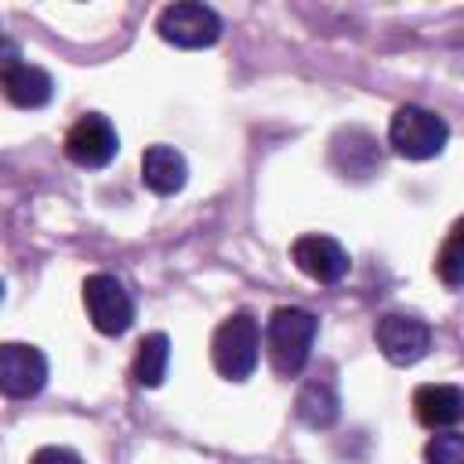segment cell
<instances>
[{"mask_svg":"<svg viewBox=\"0 0 464 464\" xmlns=\"http://www.w3.org/2000/svg\"><path fill=\"white\" fill-rule=\"evenodd\" d=\"M319 334V319L308 308H276L268 319V355L279 377H297L312 355V341Z\"/></svg>","mask_w":464,"mask_h":464,"instance_id":"6da1fadb","label":"cell"},{"mask_svg":"<svg viewBox=\"0 0 464 464\" xmlns=\"http://www.w3.org/2000/svg\"><path fill=\"white\" fill-rule=\"evenodd\" d=\"M257 348H261V330L250 312H232L210 341V359L214 370L225 381H246L257 366Z\"/></svg>","mask_w":464,"mask_h":464,"instance_id":"7a4b0ae2","label":"cell"},{"mask_svg":"<svg viewBox=\"0 0 464 464\" xmlns=\"http://www.w3.org/2000/svg\"><path fill=\"white\" fill-rule=\"evenodd\" d=\"M388 141L399 156L406 160H431L446 149L450 141V127L439 112L420 109V105H402L395 109L392 123H388Z\"/></svg>","mask_w":464,"mask_h":464,"instance_id":"3957f363","label":"cell"},{"mask_svg":"<svg viewBox=\"0 0 464 464\" xmlns=\"http://www.w3.org/2000/svg\"><path fill=\"white\" fill-rule=\"evenodd\" d=\"M83 308L91 315V326L105 337H120L134 323V301L127 286L109 272H94L83 279Z\"/></svg>","mask_w":464,"mask_h":464,"instance_id":"277c9868","label":"cell"},{"mask_svg":"<svg viewBox=\"0 0 464 464\" xmlns=\"http://www.w3.org/2000/svg\"><path fill=\"white\" fill-rule=\"evenodd\" d=\"M156 29H160V36H163L167 44L185 47V51H196V47L218 44V36H221V18H218L214 7H207V4L185 0V4L163 7L160 18H156Z\"/></svg>","mask_w":464,"mask_h":464,"instance_id":"5b68a950","label":"cell"},{"mask_svg":"<svg viewBox=\"0 0 464 464\" xmlns=\"http://www.w3.org/2000/svg\"><path fill=\"white\" fill-rule=\"evenodd\" d=\"M373 337H377V348L384 352V359L395 362V366H413V362H420V359L428 355V348H431V330H428V323L417 319V315H406V312H388V315H381Z\"/></svg>","mask_w":464,"mask_h":464,"instance_id":"8992f818","label":"cell"},{"mask_svg":"<svg viewBox=\"0 0 464 464\" xmlns=\"http://www.w3.org/2000/svg\"><path fill=\"white\" fill-rule=\"evenodd\" d=\"M116 149H120L116 127L102 112L80 116L65 134V156L80 167H105L116 156Z\"/></svg>","mask_w":464,"mask_h":464,"instance_id":"52a82bcc","label":"cell"},{"mask_svg":"<svg viewBox=\"0 0 464 464\" xmlns=\"http://www.w3.org/2000/svg\"><path fill=\"white\" fill-rule=\"evenodd\" d=\"M47 384V359L40 348L33 344H18V341H7L0 348V388L14 399H25V395H36L40 388Z\"/></svg>","mask_w":464,"mask_h":464,"instance_id":"ba28073f","label":"cell"},{"mask_svg":"<svg viewBox=\"0 0 464 464\" xmlns=\"http://www.w3.org/2000/svg\"><path fill=\"white\" fill-rule=\"evenodd\" d=\"M290 257H294V265H297L308 279H315V283H337V279H344V272H348V254H344V246H341L337 239H330V236H319V232L294 239Z\"/></svg>","mask_w":464,"mask_h":464,"instance_id":"9c48e42d","label":"cell"},{"mask_svg":"<svg viewBox=\"0 0 464 464\" xmlns=\"http://www.w3.org/2000/svg\"><path fill=\"white\" fill-rule=\"evenodd\" d=\"M413 413L431 431L453 428L464 417V392L457 384H420L413 392Z\"/></svg>","mask_w":464,"mask_h":464,"instance_id":"30bf717a","label":"cell"},{"mask_svg":"<svg viewBox=\"0 0 464 464\" xmlns=\"http://www.w3.org/2000/svg\"><path fill=\"white\" fill-rule=\"evenodd\" d=\"M0 80H4L7 102L18 105V109H40V105H47L51 94H54L51 76H47L40 65H29V62H11V65H4V76H0Z\"/></svg>","mask_w":464,"mask_h":464,"instance_id":"8fae6325","label":"cell"},{"mask_svg":"<svg viewBox=\"0 0 464 464\" xmlns=\"http://www.w3.org/2000/svg\"><path fill=\"white\" fill-rule=\"evenodd\" d=\"M188 178V163L174 145H149L141 156V181L156 196H174Z\"/></svg>","mask_w":464,"mask_h":464,"instance_id":"7c38bea8","label":"cell"},{"mask_svg":"<svg viewBox=\"0 0 464 464\" xmlns=\"http://www.w3.org/2000/svg\"><path fill=\"white\" fill-rule=\"evenodd\" d=\"M337 392H334V381H319V377H312L304 388H301V395H297V417L308 424V428H330L334 420H337Z\"/></svg>","mask_w":464,"mask_h":464,"instance_id":"4fadbf2b","label":"cell"},{"mask_svg":"<svg viewBox=\"0 0 464 464\" xmlns=\"http://www.w3.org/2000/svg\"><path fill=\"white\" fill-rule=\"evenodd\" d=\"M170 362V341L167 334H145L134 352V381L141 388H160Z\"/></svg>","mask_w":464,"mask_h":464,"instance_id":"5bb4252c","label":"cell"},{"mask_svg":"<svg viewBox=\"0 0 464 464\" xmlns=\"http://www.w3.org/2000/svg\"><path fill=\"white\" fill-rule=\"evenodd\" d=\"M435 276L446 283V286H460L464 283V218L453 221L439 257H435Z\"/></svg>","mask_w":464,"mask_h":464,"instance_id":"9a60e30c","label":"cell"},{"mask_svg":"<svg viewBox=\"0 0 464 464\" xmlns=\"http://www.w3.org/2000/svg\"><path fill=\"white\" fill-rule=\"evenodd\" d=\"M424 464H464V435L457 431L431 435L424 446Z\"/></svg>","mask_w":464,"mask_h":464,"instance_id":"2e32d148","label":"cell"},{"mask_svg":"<svg viewBox=\"0 0 464 464\" xmlns=\"http://www.w3.org/2000/svg\"><path fill=\"white\" fill-rule=\"evenodd\" d=\"M29 464H83V460H80V453H72L65 446H44V450L33 453Z\"/></svg>","mask_w":464,"mask_h":464,"instance_id":"e0dca14e","label":"cell"}]
</instances>
